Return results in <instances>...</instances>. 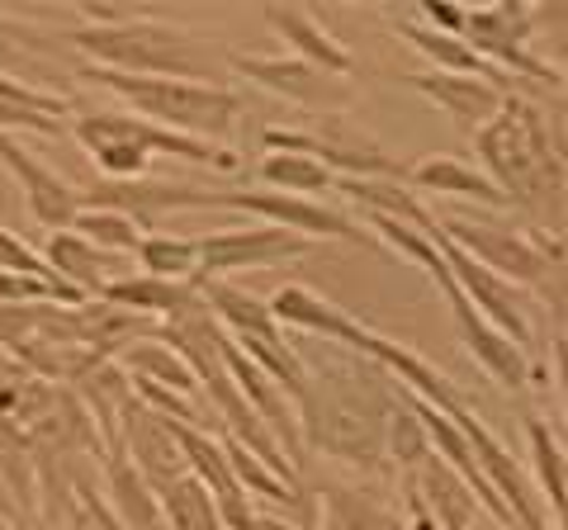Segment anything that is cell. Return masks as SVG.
<instances>
[{
	"instance_id": "6da1fadb",
	"label": "cell",
	"mask_w": 568,
	"mask_h": 530,
	"mask_svg": "<svg viewBox=\"0 0 568 530\" xmlns=\"http://www.w3.org/2000/svg\"><path fill=\"white\" fill-rule=\"evenodd\" d=\"M398 402V379L369 356L336 342H317V360H304L298 431L304 450H323L365 473L384 469V431Z\"/></svg>"
},
{
	"instance_id": "7a4b0ae2",
	"label": "cell",
	"mask_w": 568,
	"mask_h": 530,
	"mask_svg": "<svg viewBox=\"0 0 568 530\" xmlns=\"http://www.w3.org/2000/svg\"><path fill=\"white\" fill-rule=\"evenodd\" d=\"M62 39L81 52L85 67H104V72L227 85V52L171 20H152V14H129L119 24H81Z\"/></svg>"
},
{
	"instance_id": "3957f363",
	"label": "cell",
	"mask_w": 568,
	"mask_h": 530,
	"mask_svg": "<svg viewBox=\"0 0 568 530\" xmlns=\"http://www.w3.org/2000/svg\"><path fill=\"white\" fill-rule=\"evenodd\" d=\"M474 147L484 156V175L517 208L555 214V204H568V156L530 100L507 95L503 114L474 137Z\"/></svg>"
},
{
	"instance_id": "277c9868",
	"label": "cell",
	"mask_w": 568,
	"mask_h": 530,
	"mask_svg": "<svg viewBox=\"0 0 568 530\" xmlns=\"http://www.w3.org/2000/svg\"><path fill=\"white\" fill-rule=\"evenodd\" d=\"M71 137L85 147V156H95L104 181H142L156 152L175 156V162L223 171V175H233L242 166L237 152H227L219 143H204V137L171 133V129H162V123L142 119L133 110L129 114L123 110H85V114L71 119Z\"/></svg>"
},
{
	"instance_id": "5b68a950",
	"label": "cell",
	"mask_w": 568,
	"mask_h": 530,
	"mask_svg": "<svg viewBox=\"0 0 568 530\" xmlns=\"http://www.w3.org/2000/svg\"><path fill=\"white\" fill-rule=\"evenodd\" d=\"M81 81L104 85V91L119 95L133 114L162 123L171 133L204 137V143H219L242 114V95L233 85L171 81V77H123V72H104V67H81Z\"/></svg>"
},
{
	"instance_id": "8992f818",
	"label": "cell",
	"mask_w": 568,
	"mask_h": 530,
	"mask_svg": "<svg viewBox=\"0 0 568 530\" xmlns=\"http://www.w3.org/2000/svg\"><path fill=\"white\" fill-rule=\"evenodd\" d=\"M227 72L313 114H346L355 104L351 77H332L294 52H227Z\"/></svg>"
},
{
	"instance_id": "52a82bcc",
	"label": "cell",
	"mask_w": 568,
	"mask_h": 530,
	"mask_svg": "<svg viewBox=\"0 0 568 530\" xmlns=\"http://www.w3.org/2000/svg\"><path fill=\"white\" fill-rule=\"evenodd\" d=\"M446 237L469 252L478 265H488L493 275H503L517 289H545L549 279V256L545 242L530 237V227L503 223L497 214H469V218H440Z\"/></svg>"
},
{
	"instance_id": "ba28073f",
	"label": "cell",
	"mask_w": 568,
	"mask_h": 530,
	"mask_svg": "<svg viewBox=\"0 0 568 530\" xmlns=\"http://www.w3.org/2000/svg\"><path fill=\"white\" fill-rule=\"evenodd\" d=\"M536 6L530 0H493V6H474L465 24V43L484 58L488 67L536 81H564L555 62L536 52Z\"/></svg>"
},
{
	"instance_id": "9c48e42d",
	"label": "cell",
	"mask_w": 568,
	"mask_h": 530,
	"mask_svg": "<svg viewBox=\"0 0 568 530\" xmlns=\"http://www.w3.org/2000/svg\"><path fill=\"white\" fill-rule=\"evenodd\" d=\"M213 208H237V214H256L265 223L284 227V233L313 237V242H355V246H379L375 233H365L355 218L336 214L323 200H304V194H280V190H219Z\"/></svg>"
},
{
	"instance_id": "30bf717a",
	"label": "cell",
	"mask_w": 568,
	"mask_h": 530,
	"mask_svg": "<svg viewBox=\"0 0 568 530\" xmlns=\"http://www.w3.org/2000/svg\"><path fill=\"white\" fill-rule=\"evenodd\" d=\"M323 242L284 233L275 223H256V227H219V233L200 237V285L209 279H227L237 271H261V265H280V261H298L317 252Z\"/></svg>"
},
{
	"instance_id": "8fae6325",
	"label": "cell",
	"mask_w": 568,
	"mask_h": 530,
	"mask_svg": "<svg viewBox=\"0 0 568 530\" xmlns=\"http://www.w3.org/2000/svg\"><path fill=\"white\" fill-rule=\"evenodd\" d=\"M0 166H6L14 181H20V194L29 204V214L39 227H48V233H71L81 218V190L67 181V175H58L48 162H39L20 137L0 133Z\"/></svg>"
},
{
	"instance_id": "7c38bea8",
	"label": "cell",
	"mask_w": 568,
	"mask_h": 530,
	"mask_svg": "<svg viewBox=\"0 0 568 530\" xmlns=\"http://www.w3.org/2000/svg\"><path fill=\"white\" fill-rule=\"evenodd\" d=\"M446 265H450V261H446ZM436 289L446 294L450 317H455L459 337H465V346H469V356L478 360V369H484L493 384H503V388H526V384H530L526 346H517V342L507 337V332H497L488 317H478V308L465 298V289L455 285V275H450V271L436 279Z\"/></svg>"
},
{
	"instance_id": "4fadbf2b",
	"label": "cell",
	"mask_w": 568,
	"mask_h": 530,
	"mask_svg": "<svg viewBox=\"0 0 568 530\" xmlns=\"http://www.w3.org/2000/svg\"><path fill=\"white\" fill-rule=\"evenodd\" d=\"M213 194L204 185H181V181H100L81 190L85 208H119L129 214L142 233H152L166 214H185V208H213Z\"/></svg>"
},
{
	"instance_id": "5bb4252c",
	"label": "cell",
	"mask_w": 568,
	"mask_h": 530,
	"mask_svg": "<svg viewBox=\"0 0 568 530\" xmlns=\"http://www.w3.org/2000/svg\"><path fill=\"white\" fill-rule=\"evenodd\" d=\"M436 246H440V256L450 261L455 285L465 289V298L478 308V317H488V323L497 332H507L517 346H530V323H526V298H521V289L507 285L503 275H493L488 265H478L469 252H459V246L446 237V227L436 233Z\"/></svg>"
},
{
	"instance_id": "9a60e30c",
	"label": "cell",
	"mask_w": 568,
	"mask_h": 530,
	"mask_svg": "<svg viewBox=\"0 0 568 530\" xmlns=\"http://www.w3.org/2000/svg\"><path fill=\"white\" fill-rule=\"evenodd\" d=\"M175 427H181V421L142 408L138 398H133V408L123 412V421H119V450L129 455V465L152 483V492H162V488H171L175 479H185V473H190Z\"/></svg>"
},
{
	"instance_id": "2e32d148",
	"label": "cell",
	"mask_w": 568,
	"mask_h": 530,
	"mask_svg": "<svg viewBox=\"0 0 568 530\" xmlns=\"http://www.w3.org/2000/svg\"><path fill=\"white\" fill-rule=\"evenodd\" d=\"M413 81V91H422L426 100L436 104L440 114H446L459 133L478 137L488 129V123L503 114L507 104V91L497 85L493 77H459V72H417L407 77Z\"/></svg>"
},
{
	"instance_id": "e0dca14e",
	"label": "cell",
	"mask_w": 568,
	"mask_h": 530,
	"mask_svg": "<svg viewBox=\"0 0 568 530\" xmlns=\"http://www.w3.org/2000/svg\"><path fill=\"white\" fill-rule=\"evenodd\" d=\"M265 24L290 43L294 58L323 67V72H332V77H351L355 81V58L313 10H304V6H265Z\"/></svg>"
},
{
	"instance_id": "ac0fdd59",
	"label": "cell",
	"mask_w": 568,
	"mask_h": 530,
	"mask_svg": "<svg viewBox=\"0 0 568 530\" xmlns=\"http://www.w3.org/2000/svg\"><path fill=\"white\" fill-rule=\"evenodd\" d=\"M100 304L138 313V317H156V323H175L204 304V289L190 279H156V275H119L110 279V289L100 294Z\"/></svg>"
},
{
	"instance_id": "d6986e66",
	"label": "cell",
	"mask_w": 568,
	"mask_h": 530,
	"mask_svg": "<svg viewBox=\"0 0 568 530\" xmlns=\"http://www.w3.org/2000/svg\"><path fill=\"white\" fill-rule=\"evenodd\" d=\"M407 185L417 194H446V200H474L478 208H488V214H503L511 208V200L478 166L459 162V156H446V152H432L422 156V162L407 166Z\"/></svg>"
},
{
	"instance_id": "ffe728a7",
	"label": "cell",
	"mask_w": 568,
	"mask_h": 530,
	"mask_svg": "<svg viewBox=\"0 0 568 530\" xmlns=\"http://www.w3.org/2000/svg\"><path fill=\"white\" fill-rule=\"evenodd\" d=\"M407 488L417 492V502L426 507V517H432L440 530H474L478 526V511H484V502H478V492L459 479V473L440 455L426 459Z\"/></svg>"
},
{
	"instance_id": "44dd1931",
	"label": "cell",
	"mask_w": 568,
	"mask_h": 530,
	"mask_svg": "<svg viewBox=\"0 0 568 530\" xmlns=\"http://www.w3.org/2000/svg\"><path fill=\"white\" fill-rule=\"evenodd\" d=\"M100 498L110 502V511L119 517L123 530H166L162 498H156L152 483L129 465V455H123V450L104 455V465H100Z\"/></svg>"
},
{
	"instance_id": "7402d4cb",
	"label": "cell",
	"mask_w": 568,
	"mask_h": 530,
	"mask_svg": "<svg viewBox=\"0 0 568 530\" xmlns=\"http://www.w3.org/2000/svg\"><path fill=\"white\" fill-rule=\"evenodd\" d=\"M271 313H275V323L280 327H294V332H304V337H317V342H336V346H351L355 337V317L342 313L332 304V298L323 294H313L304 285H284L271 294Z\"/></svg>"
},
{
	"instance_id": "603a6c76",
	"label": "cell",
	"mask_w": 568,
	"mask_h": 530,
	"mask_svg": "<svg viewBox=\"0 0 568 530\" xmlns=\"http://www.w3.org/2000/svg\"><path fill=\"white\" fill-rule=\"evenodd\" d=\"M43 261L52 265V275H58L67 289H77L85 298V304H95V298L110 289V279H119V275H110L114 256L95 252L81 233H52L43 246Z\"/></svg>"
},
{
	"instance_id": "cb8c5ba5",
	"label": "cell",
	"mask_w": 568,
	"mask_h": 530,
	"mask_svg": "<svg viewBox=\"0 0 568 530\" xmlns=\"http://www.w3.org/2000/svg\"><path fill=\"white\" fill-rule=\"evenodd\" d=\"M336 190L361 204L365 218H394V223L417 227V233H426V237L440 233V218L422 204V194L407 181H336Z\"/></svg>"
},
{
	"instance_id": "d4e9b609",
	"label": "cell",
	"mask_w": 568,
	"mask_h": 530,
	"mask_svg": "<svg viewBox=\"0 0 568 530\" xmlns=\"http://www.w3.org/2000/svg\"><path fill=\"white\" fill-rule=\"evenodd\" d=\"M114 360L129 369L133 379H148L156 388H171V394H181V398H200L204 402V388H200V379H194V369L185 365L181 350H171L162 337H148V342L123 346Z\"/></svg>"
},
{
	"instance_id": "484cf974",
	"label": "cell",
	"mask_w": 568,
	"mask_h": 530,
	"mask_svg": "<svg viewBox=\"0 0 568 530\" xmlns=\"http://www.w3.org/2000/svg\"><path fill=\"white\" fill-rule=\"evenodd\" d=\"M58 43V33H48L29 20H14V14L0 10V72L14 77L20 72L24 85L39 91V81H48V48Z\"/></svg>"
},
{
	"instance_id": "4316f807",
	"label": "cell",
	"mask_w": 568,
	"mask_h": 530,
	"mask_svg": "<svg viewBox=\"0 0 568 530\" xmlns=\"http://www.w3.org/2000/svg\"><path fill=\"white\" fill-rule=\"evenodd\" d=\"M407 43H413L426 62H432V72H459V77H493V67L478 58V52L465 43V39H455V33H436V29H426L422 20H413V14H403V20L394 24Z\"/></svg>"
},
{
	"instance_id": "83f0119b",
	"label": "cell",
	"mask_w": 568,
	"mask_h": 530,
	"mask_svg": "<svg viewBox=\"0 0 568 530\" xmlns=\"http://www.w3.org/2000/svg\"><path fill=\"white\" fill-rule=\"evenodd\" d=\"M256 175H261V190L304 194V200L336 190V175L317 162V156H298V152H265Z\"/></svg>"
},
{
	"instance_id": "f1b7e54d",
	"label": "cell",
	"mask_w": 568,
	"mask_h": 530,
	"mask_svg": "<svg viewBox=\"0 0 568 530\" xmlns=\"http://www.w3.org/2000/svg\"><path fill=\"white\" fill-rule=\"evenodd\" d=\"M526 440H530V473H536V488L549 507V517L555 511H568V455L549 427L540 417H526Z\"/></svg>"
},
{
	"instance_id": "f546056e",
	"label": "cell",
	"mask_w": 568,
	"mask_h": 530,
	"mask_svg": "<svg viewBox=\"0 0 568 530\" xmlns=\"http://www.w3.org/2000/svg\"><path fill=\"white\" fill-rule=\"evenodd\" d=\"M138 265H142V275L190 279V285H200V237L148 233V237H142V246H138Z\"/></svg>"
},
{
	"instance_id": "4dcf8cb0",
	"label": "cell",
	"mask_w": 568,
	"mask_h": 530,
	"mask_svg": "<svg viewBox=\"0 0 568 530\" xmlns=\"http://www.w3.org/2000/svg\"><path fill=\"white\" fill-rule=\"evenodd\" d=\"M162 498V517H166V530H227L223 517H219V502H213V492L185 473V479H175L171 488L156 492Z\"/></svg>"
},
{
	"instance_id": "1f68e13d",
	"label": "cell",
	"mask_w": 568,
	"mask_h": 530,
	"mask_svg": "<svg viewBox=\"0 0 568 530\" xmlns=\"http://www.w3.org/2000/svg\"><path fill=\"white\" fill-rule=\"evenodd\" d=\"M67 114H71V100L52 95V91L0 95V133H10V129H20V133H62Z\"/></svg>"
},
{
	"instance_id": "d6a6232c",
	"label": "cell",
	"mask_w": 568,
	"mask_h": 530,
	"mask_svg": "<svg viewBox=\"0 0 568 530\" xmlns=\"http://www.w3.org/2000/svg\"><path fill=\"white\" fill-rule=\"evenodd\" d=\"M384 455L394 459L398 469L407 473H417L426 459H432V436H426V421L417 417V408L407 402V394L398 388V402H394V412H388V431H384Z\"/></svg>"
},
{
	"instance_id": "836d02e7",
	"label": "cell",
	"mask_w": 568,
	"mask_h": 530,
	"mask_svg": "<svg viewBox=\"0 0 568 530\" xmlns=\"http://www.w3.org/2000/svg\"><path fill=\"white\" fill-rule=\"evenodd\" d=\"M71 233H81L104 256H138L142 237H148L129 214H119V208H81V218Z\"/></svg>"
},
{
	"instance_id": "e575fe53",
	"label": "cell",
	"mask_w": 568,
	"mask_h": 530,
	"mask_svg": "<svg viewBox=\"0 0 568 530\" xmlns=\"http://www.w3.org/2000/svg\"><path fill=\"white\" fill-rule=\"evenodd\" d=\"M413 20H422L426 29H436V33H455V39H465L469 6H459V0H417Z\"/></svg>"
},
{
	"instance_id": "d590c367",
	"label": "cell",
	"mask_w": 568,
	"mask_h": 530,
	"mask_svg": "<svg viewBox=\"0 0 568 530\" xmlns=\"http://www.w3.org/2000/svg\"><path fill=\"white\" fill-rule=\"evenodd\" d=\"M20 304H58V294H52L43 279L0 271V308H20Z\"/></svg>"
},
{
	"instance_id": "8d00e7d4",
	"label": "cell",
	"mask_w": 568,
	"mask_h": 530,
	"mask_svg": "<svg viewBox=\"0 0 568 530\" xmlns=\"http://www.w3.org/2000/svg\"><path fill=\"white\" fill-rule=\"evenodd\" d=\"M555 375H559V394H564V412H568V337H555Z\"/></svg>"
},
{
	"instance_id": "74e56055",
	"label": "cell",
	"mask_w": 568,
	"mask_h": 530,
	"mask_svg": "<svg viewBox=\"0 0 568 530\" xmlns=\"http://www.w3.org/2000/svg\"><path fill=\"white\" fill-rule=\"evenodd\" d=\"M0 521H10V526H20V530H24L20 502H14V492H10V483H6V473H0Z\"/></svg>"
},
{
	"instance_id": "f35d334b",
	"label": "cell",
	"mask_w": 568,
	"mask_h": 530,
	"mask_svg": "<svg viewBox=\"0 0 568 530\" xmlns=\"http://www.w3.org/2000/svg\"><path fill=\"white\" fill-rule=\"evenodd\" d=\"M407 530H440L432 517H426V507L417 502V492L407 488Z\"/></svg>"
}]
</instances>
